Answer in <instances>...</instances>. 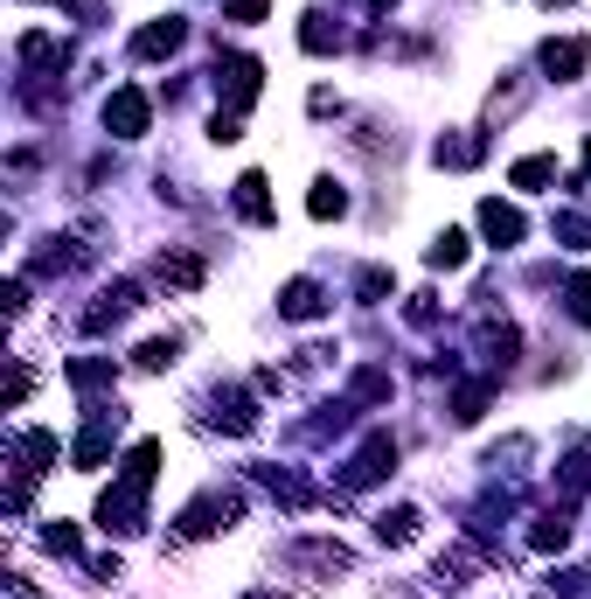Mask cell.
I'll return each mask as SVG.
<instances>
[{"mask_svg": "<svg viewBox=\"0 0 591 599\" xmlns=\"http://www.w3.org/2000/svg\"><path fill=\"white\" fill-rule=\"evenodd\" d=\"M216 84L231 91V111H251V105H258V84H264L258 56H223V63H216Z\"/></svg>", "mask_w": 591, "mask_h": 599, "instance_id": "6da1fadb", "label": "cell"}, {"mask_svg": "<svg viewBox=\"0 0 591 599\" xmlns=\"http://www.w3.org/2000/svg\"><path fill=\"white\" fill-rule=\"evenodd\" d=\"M146 119H154L146 91H111V98H105V133H119V140H140V133H146Z\"/></svg>", "mask_w": 591, "mask_h": 599, "instance_id": "7a4b0ae2", "label": "cell"}, {"mask_svg": "<svg viewBox=\"0 0 591 599\" xmlns=\"http://www.w3.org/2000/svg\"><path fill=\"white\" fill-rule=\"evenodd\" d=\"M390 467H397V439H390V433H376V439L355 454V467H348V489H369V481H383Z\"/></svg>", "mask_w": 591, "mask_h": 599, "instance_id": "3957f363", "label": "cell"}, {"mask_svg": "<svg viewBox=\"0 0 591 599\" xmlns=\"http://www.w3.org/2000/svg\"><path fill=\"white\" fill-rule=\"evenodd\" d=\"M584 63H591V43H584V35H564V43H543V70H549L557 84H570V78L584 70Z\"/></svg>", "mask_w": 591, "mask_h": 599, "instance_id": "277c9868", "label": "cell"}, {"mask_svg": "<svg viewBox=\"0 0 591 599\" xmlns=\"http://www.w3.org/2000/svg\"><path fill=\"white\" fill-rule=\"evenodd\" d=\"M140 495H146V489L119 481V489H111V495L98 502V522H105V530H140Z\"/></svg>", "mask_w": 591, "mask_h": 599, "instance_id": "5b68a950", "label": "cell"}, {"mask_svg": "<svg viewBox=\"0 0 591 599\" xmlns=\"http://www.w3.org/2000/svg\"><path fill=\"white\" fill-rule=\"evenodd\" d=\"M481 231L494 237V245H522V231H529V223H522V210H515V202H481Z\"/></svg>", "mask_w": 591, "mask_h": 599, "instance_id": "8992f818", "label": "cell"}, {"mask_svg": "<svg viewBox=\"0 0 591 599\" xmlns=\"http://www.w3.org/2000/svg\"><path fill=\"white\" fill-rule=\"evenodd\" d=\"M231 516H237V502H231V495H202L196 509L181 516V537H209V530H223Z\"/></svg>", "mask_w": 591, "mask_h": 599, "instance_id": "52a82bcc", "label": "cell"}, {"mask_svg": "<svg viewBox=\"0 0 591 599\" xmlns=\"http://www.w3.org/2000/svg\"><path fill=\"white\" fill-rule=\"evenodd\" d=\"M279 314H285V321H314V314H328V300H320L314 279H293V286L279 293Z\"/></svg>", "mask_w": 591, "mask_h": 599, "instance_id": "ba28073f", "label": "cell"}, {"mask_svg": "<svg viewBox=\"0 0 591 599\" xmlns=\"http://www.w3.org/2000/svg\"><path fill=\"white\" fill-rule=\"evenodd\" d=\"M181 49V22L167 14V22H146L140 35H132V56H175Z\"/></svg>", "mask_w": 591, "mask_h": 599, "instance_id": "9c48e42d", "label": "cell"}, {"mask_svg": "<svg viewBox=\"0 0 591 599\" xmlns=\"http://www.w3.org/2000/svg\"><path fill=\"white\" fill-rule=\"evenodd\" d=\"M237 210L251 223H272V196H264V175H244L237 181Z\"/></svg>", "mask_w": 591, "mask_h": 599, "instance_id": "30bf717a", "label": "cell"}, {"mask_svg": "<svg viewBox=\"0 0 591 599\" xmlns=\"http://www.w3.org/2000/svg\"><path fill=\"white\" fill-rule=\"evenodd\" d=\"M154 467H161V439H140L126 454V481H132V489H146V481H154Z\"/></svg>", "mask_w": 591, "mask_h": 599, "instance_id": "8fae6325", "label": "cell"}, {"mask_svg": "<svg viewBox=\"0 0 591 599\" xmlns=\"http://www.w3.org/2000/svg\"><path fill=\"white\" fill-rule=\"evenodd\" d=\"M425 258H432V266H446V272H460V266H466V237H460V231H438Z\"/></svg>", "mask_w": 591, "mask_h": 599, "instance_id": "7c38bea8", "label": "cell"}, {"mask_svg": "<svg viewBox=\"0 0 591 599\" xmlns=\"http://www.w3.org/2000/svg\"><path fill=\"white\" fill-rule=\"evenodd\" d=\"M154 272L167 279V286H196V279H202V258H188V251H167Z\"/></svg>", "mask_w": 591, "mask_h": 599, "instance_id": "4fadbf2b", "label": "cell"}, {"mask_svg": "<svg viewBox=\"0 0 591 599\" xmlns=\"http://www.w3.org/2000/svg\"><path fill=\"white\" fill-rule=\"evenodd\" d=\"M543 181H557V161H549V154L515 161V189H543Z\"/></svg>", "mask_w": 591, "mask_h": 599, "instance_id": "5bb4252c", "label": "cell"}, {"mask_svg": "<svg viewBox=\"0 0 591 599\" xmlns=\"http://www.w3.org/2000/svg\"><path fill=\"white\" fill-rule=\"evenodd\" d=\"M376 537H383V544H411V537H417V509H390L383 522H376Z\"/></svg>", "mask_w": 591, "mask_h": 599, "instance_id": "9a60e30c", "label": "cell"}, {"mask_svg": "<svg viewBox=\"0 0 591 599\" xmlns=\"http://www.w3.org/2000/svg\"><path fill=\"white\" fill-rule=\"evenodd\" d=\"M299 43H307L314 56H328L341 43V28H328V14H307V28H299Z\"/></svg>", "mask_w": 591, "mask_h": 599, "instance_id": "2e32d148", "label": "cell"}, {"mask_svg": "<svg viewBox=\"0 0 591 599\" xmlns=\"http://www.w3.org/2000/svg\"><path fill=\"white\" fill-rule=\"evenodd\" d=\"M307 210H314L320 223H328V216H341V210H348V196H341V189H334V181H314V196H307Z\"/></svg>", "mask_w": 591, "mask_h": 599, "instance_id": "e0dca14e", "label": "cell"}, {"mask_svg": "<svg viewBox=\"0 0 591 599\" xmlns=\"http://www.w3.org/2000/svg\"><path fill=\"white\" fill-rule=\"evenodd\" d=\"M132 363H140V369H167V363H175V334H167V342H161V334H154V342H140Z\"/></svg>", "mask_w": 591, "mask_h": 599, "instance_id": "ac0fdd59", "label": "cell"}, {"mask_svg": "<svg viewBox=\"0 0 591 599\" xmlns=\"http://www.w3.org/2000/svg\"><path fill=\"white\" fill-rule=\"evenodd\" d=\"M564 544H570V522L564 516H543L536 522V551H564Z\"/></svg>", "mask_w": 591, "mask_h": 599, "instance_id": "d6986e66", "label": "cell"}, {"mask_svg": "<svg viewBox=\"0 0 591 599\" xmlns=\"http://www.w3.org/2000/svg\"><path fill=\"white\" fill-rule=\"evenodd\" d=\"M570 314H578V321L591 328V272H578V279H570Z\"/></svg>", "mask_w": 591, "mask_h": 599, "instance_id": "ffe728a7", "label": "cell"}, {"mask_svg": "<svg viewBox=\"0 0 591 599\" xmlns=\"http://www.w3.org/2000/svg\"><path fill=\"white\" fill-rule=\"evenodd\" d=\"M43 544H49L56 557H70V551H78V530H70V522H49V530H43Z\"/></svg>", "mask_w": 591, "mask_h": 599, "instance_id": "44dd1931", "label": "cell"}, {"mask_svg": "<svg viewBox=\"0 0 591 599\" xmlns=\"http://www.w3.org/2000/svg\"><path fill=\"white\" fill-rule=\"evenodd\" d=\"M564 489H570V495H584V489H591V460H584V454H578V460H564Z\"/></svg>", "mask_w": 591, "mask_h": 599, "instance_id": "7402d4cb", "label": "cell"}, {"mask_svg": "<svg viewBox=\"0 0 591 599\" xmlns=\"http://www.w3.org/2000/svg\"><path fill=\"white\" fill-rule=\"evenodd\" d=\"M481 411H487V390H481V384H466V390H460V419L473 425V419H481Z\"/></svg>", "mask_w": 591, "mask_h": 599, "instance_id": "603a6c76", "label": "cell"}, {"mask_svg": "<svg viewBox=\"0 0 591 599\" xmlns=\"http://www.w3.org/2000/svg\"><path fill=\"white\" fill-rule=\"evenodd\" d=\"M264 8L272 0H231V22H264Z\"/></svg>", "mask_w": 591, "mask_h": 599, "instance_id": "cb8c5ba5", "label": "cell"}, {"mask_svg": "<svg viewBox=\"0 0 591 599\" xmlns=\"http://www.w3.org/2000/svg\"><path fill=\"white\" fill-rule=\"evenodd\" d=\"M369 8H397V0H369Z\"/></svg>", "mask_w": 591, "mask_h": 599, "instance_id": "d4e9b609", "label": "cell"}, {"mask_svg": "<svg viewBox=\"0 0 591 599\" xmlns=\"http://www.w3.org/2000/svg\"><path fill=\"white\" fill-rule=\"evenodd\" d=\"M584 175H591V146H584Z\"/></svg>", "mask_w": 591, "mask_h": 599, "instance_id": "484cf974", "label": "cell"}, {"mask_svg": "<svg viewBox=\"0 0 591 599\" xmlns=\"http://www.w3.org/2000/svg\"><path fill=\"white\" fill-rule=\"evenodd\" d=\"M258 599H279V592H258Z\"/></svg>", "mask_w": 591, "mask_h": 599, "instance_id": "4316f807", "label": "cell"}]
</instances>
